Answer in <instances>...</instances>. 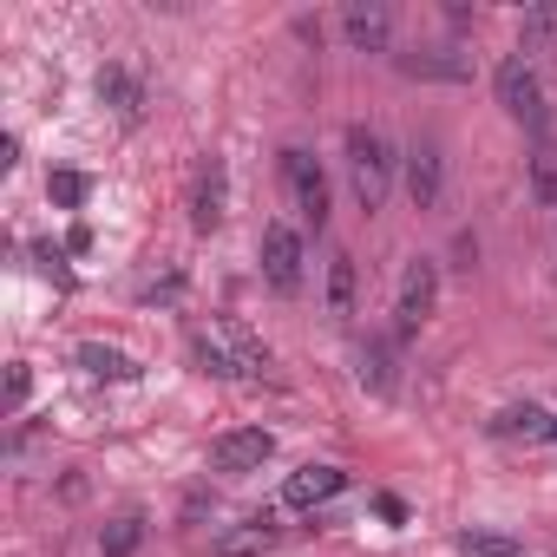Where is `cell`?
Wrapping results in <instances>:
<instances>
[{
    "instance_id": "1",
    "label": "cell",
    "mask_w": 557,
    "mask_h": 557,
    "mask_svg": "<svg viewBox=\"0 0 557 557\" xmlns=\"http://www.w3.org/2000/svg\"><path fill=\"white\" fill-rule=\"evenodd\" d=\"M394 145L374 132V125H348V184H355V203L374 216L387 197H394Z\"/></svg>"
},
{
    "instance_id": "23",
    "label": "cell",
    "mask_w": 557,
    "mask_h": 557,
    "mask_svg": "<svg viewBox=\"0 0 557 557\" xmlns=\"http://www.w3.org/2000/svg\"><path fill=\"white\" fill-rule=\"evenodd\" d=\"M524 47L557 53V0H550V8H531V14H524Z\"/></svg>"
},
{
    "instance_id": "17",
    "label": "cell",
    "mask_w": 557,
    "mask_h": 557,
    "mask_svg": "<svg viewBox=\"0 0 557 557\" xmlns=\"http://www.w3.org/2000/svg\"><path fill=\"white\" fill-rule=\"evenodd\" d=\"M145 544V511H119L106 531H99V557H132Z\"/></svg>"
},
{
    "instance_id": "3",
    "label": "cell",
    "mask_w": 557,
    "mask_h": 557,
    "mask_svg": "<svg viewBox=\"0 0 557 557\" xmlns=\"http://www.w3.org/2000/svg\"><path fill=\"white\" fill-rule=\"evenodd\" d=\"M302 275H309L302 230H289V223H269V230H262V283H269L275 296H302Z\"/></svg>"
},
{
    "instance_id": "25",
    "label": "cell",
    "mask_w": 557,
    "mask_h": 557,
    "mask_svg": "<svg viewBox=\"0 0 557 557\" xmlns=\"http://www.w3.org/2000/svg\"><path fill=\"white\" fill-rule=\"evenodd\" d=\"M27 387H34V381H27V368L14 361V374H8V407H14V413L27 407Z\"/></svg>"
},
{
    "instance_id": "7",
    "label": "cell",
    "mask_w": 557,
    "mask_h": 557,
    "mask_svg": "<svg viewBox=\"0 0 557 557\" xmlns=\"http://www.w3.org/2000/svg\"><path fill=\"white\" fill-rule=\"evenodd\" d=\"M400 171H407V197H413V210H433L440 190H446V151H440V138H413L407 158H400Z\"/></svg>"
},
{
    "instance_id": "16",
    "label": "cell",
    "mask_w": 557,
    "mask_h": 557,
    "mask_svg": "<svg viewBox=\"0 0 557 557\" xmlns=\"http://www.w3.org/2000/svg\"><path fill=\"white\" fill-rule=\"evenodd\" d=\"M79 368H86L92 381H138V361H132L125 348H106V342H86V348H79Z\"/></svg>"
},
{
    "instance_id": "19",
    "label": "cell",
    "mask_w": 557,
    "mask_h": 557,
    "mask_svg": "<svg viewBox=\"0 0 557 557\" xmlns=\"http://www.w3.org/2000/svg\"><path fill=\"white\" fill-rule=\"evenodd\" d=\"M531 197L544 210H557V145L550 138H537V151H531Z\"/></svg>"
},
{
    "instance_id": "2",
    "label": "cell",
    "mask_w": 557,
    "mask_h": 557,
    "mask_svg": "<svg viewBox=\"0 0 557 557\" xmlns=\"http://www.w3.org/2000/svg\"><path fill=\"white\" fill-rule=\"evenodd\" d=\"M433 309H440V262L413 256L407 275H400V296H394V335L413 342V335L433 322Z\"/></svg>"
},
{
    "instance_id": "20",
    "label": "cell",
    "mask_w": 557,
    "mask_h": 557,
    "mask_svg": "<svg viewBox=\"0 0 557 557\" xmlns=\"http://www.w3.org/2000/svg\"><path fill=\"white\" fill-rule=\"evenodd\" d=\"M459 557H524V544L505 531H459Z\"/></svg>"
},
{
    "instance_id": "8",
    "label": "cell",
    "mask_w": 557,
    "mask_h": 557,
    "mask_svg": "<svg viewBox=\"0 0 557 557\" xmlns=\"http://www.w3.org/2000/svg\"><path fill=\"white\" fill-rule=\"evenodd\" d=\"M223 210H230V171H223V158H203L190 177V230L197 236L223 230Z\"/></svg>"
},
{
    "instance_id": "15",
    "label": "cell",
    "mask_w": 557,
    "mask_h": 557,
    "mask_svg": "<svg viewBox=\"0 0 557 557\" xmlns=\"http://www.w3.org/2000/svg\"><path fill=\"white\" fill-rule=\"evenodd\" d=\"M216 335H223V348L236 355V368H243V374H269V348H262L236 315H216Z\"/></svg>"
},
{
    "instance_id": "24",
    "label": "cell",
    "mask_w": 557,
    "mask_h": 557,
    "mask_svg": "<svg viewBox=\"0 0 557 557\" xmlns=\"http://www.w3.org/2000/svg\"><path fill=\"white\" fill-rule=\"evenodd\" d=\"M47 190H53V203H60V210H79V203L92 197V177H79V171H53V177H47Z\"/></svg>"
},
{
    "instance_id": "12",
    "label": "cell",
    "mask_w": 557,
    "mask_h": 557,
    "mask_svg": "<svg viewBox=\"0 0 557 557\" xmlns=\"http://www.w3.org/2000/svg\"><path fill=\"white\" fill-rule=\"evenodd\" d=\"M492 433H498V440H537V446H557V420H550L544 407H531V400H524V407H505V413L492 420Z\"/></svg>"
},
{
    "instance_id": "13",
    "label": "cell",
    "mask_w": 557,
    "mask_h": 557,
    "mask_svg": "<svg viewBox=\"0 0 557 557\" xmlns=\"http://www.w3.org/2000/svg\"><path fill=\"white\" fill-rule=\"evenodd\" d=\"M99 99H106L125 125H138V112H145V86H138L125 66H99Z\"/></svg>"
},
{
    "instance_id": "26",
    "label": "cell",
    "mask_w": 557,
    "mask_h": 557,
    "mask_svg": "<svg viewBox=\"0 0 557 557\" xmlns=\"http://www.w3.org/2000/svg\"><path fill=\"white\" fill-rule=\"evenodd\" d=\"M177 296H184V275H164V283L145 289V302H177Z\"/></svg>"
},
{
    "instance_id": "22",
    "label": "cell",
    "mask_w": 557,
    "mask_h": 557,
    "mask_svg": "<svg viewBox=\"0 0 557 557\" xmlns=\"http://www.w3.org/2000/svg\"><path fill=\"white\" fill-rule=\"evenodd\" d=\"M190 355H197V368H203V374H216V381H236V374H243V368H236V355H230L223 342H210V335H197V342H190Z\"/></svg>"
},
{
    "instance_id": "4",
    "label": "cell",
    "mask_w": 557,
    "mask_h": 557,
    "mask_svg": "<svg viewBox=\"0 0 557 557\" xmlns=\"http://www.w3.org/2000/svg\"><path fill=\"white\" fill-rule=\"evenodd\" d=\"M492 92H498L505 119H518V125L544 132V86H537V73H531V60H524V53L498 60V73H492Z\"/></svg>"
},
{
    "instance_id": "18",
    "label": "cell",
    "mask_w": 557,
    "mask_h": 557,
    "mask_svg": "<svg viewBox=\"0 0 557 557\" xmlns=\"http://www.w3.org/2000/svg\"><path fill=\"white\" fill-rule=\"evenodd\" d=\"M355 289H361L355 256H335V262H329V315H335V322H348V315H355Z\"/></svg>"
},
{
    "instance_id": "9",
    "label": "cell",
    "mask_w": 557,
    "mask_h": 557,
    "mask_svg": "<svg viewBox=\"0 0 557 557\" xmlns=\"http://www.w3.org/2000/svg\"><path fill=\"white\" fill-rule=\"evenodd\" d=\"M269 453H275V433H269V426H236V433H223V440L210 446V466L236 479V472H262Z\"/></svg>"
},
{
    "instance_id": "11",
    "label": "cell",
    "mask_w": 557,
    "mask_h": 557,
    "mask_svg": "<svg viewBox=\"0 0 557 557\" xmlns=\"http://www.w3.org/2000/svg\"><path fill=\"white\" fill-rule=\"evenodd\" d=\"M400 73L407 79H446V86H459V79H472V60L446 53V47H426V53H400Z\"/></svg>"
},
{
    "instance_id": "10",
    "label": "cell",
    "mask_w": 557,
    "mask_h": 557,
    "mask_svg": "<svg viewBox=\"0 0 557 557\" xmlns=\"http://www.w3.org/2000/svg\"><path fill=\"white\" fill-rule=\"evenodd\" d=\"M342 492H348V472L342 466H296L289 485H283V505L289 511H315V505H329Z\"/></svg>"
},
{
    "instance_id": "14",
    "label": "cell",
    "mask_w": 557,
    "mask_h": 557,
    "mask_svg": "<svg viewBox=\"0 0 557 557\" xmlns=\"http://www.w3.org/2000/svg\"><path fill=\"white\" fill-rule=\"evenodd\" d=\"M275 537H283V531H275V518H269V511H256V518H243L236 531H223V537H216V550H223V557H256V550H269Z\"/></svg>"
},
{
    "instance_id": "5",
    "label": "cell",
    "mask_w": 557,
    "mask_h": 557,
    "mask_svg": "<svg viewBox=\"0 0 557 557\" xmlns=\"http://www.w3.org/2000/svg\"><path fill=\"white\" fill-rule=\"evenodd\" d=\"M283 177H289V190H296V203H302V223L322 236V230H329V177H322V164L289 145V151H283Z\"/></svg>"
},
{
    "instance_id": "21",
    "label": "cell",
    "mask_w": 557,
    "mask_h": 557,
    "mask_svg": "<svg viewBox=\"0 0 557 557\" xmlns=\"http://www.w3.org/2000/svg\"><path fill=\"white\" fill-rule=\"evenodd\" d=\"M361 387L394 394V355H387V342H368V348H361Z\"/></svg>"
},
{
    "instance_id": "6",
    "label": "cell",
    "mask_w": 557,
    "mask_h": 557,
    "mask_svg": "<svg viewBox=\"0 0 557 557\" xmlns=\"http://www.w3.org/2000/svg\"><path fill=\"white\" fill-rule=\"evenodd\" d=\"M342 40L355 53H387L394 47V8L387 0H348L342 8Z\"/></svg>"
}]
</instances>
